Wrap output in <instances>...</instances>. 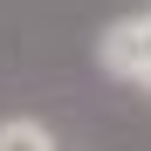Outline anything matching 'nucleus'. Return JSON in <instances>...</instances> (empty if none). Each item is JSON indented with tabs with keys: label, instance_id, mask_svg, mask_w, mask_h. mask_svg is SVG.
<instances>
[{
	"label": "nucleus",
	"instance_id": "obj_1",
	"mask_svg": "<svg viewBox=\"0 0 151 151\" xmlns=\"http://www.w3.org/2000/svg\"><path fill=\"white\" fill-rule=\"evenodd\" d=\"M96 62H103V76H117V83H131V89L151 96V7L110 21L96 35Z\"/></svg>",
	"mask_w": 151,
	"mask_h": 151
},
{
	"label": "nucleus",
	"instance_id": "obj_2",
	"mask_svg": "<svg viewBox=\"0 0 151 151\" xmlns=\"http://www.w3.org/2000/svg\"><path fill=\"white\" fill-rule=\"evenodd\" d=\"M0 151H55V131L41 117H0Z\"/></svg>",
	"mask_w": 151,
	"mask_h": 151
}]
</instances>
